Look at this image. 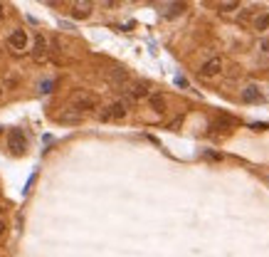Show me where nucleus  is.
I'll use <instances>...</instances> for the list:
<instances>
[{
	"label": "nucleus",
	"instance_id": "obj_5",
	"mask_svg": "<svg viewBox=\"0 0 269 257\" xmlns=\"http://www.w3.org/2000/svg\"><path fill=\"white\" fill-rule=\"evenodd\" d=\"M222 72V60L220 57H210L202 67H200V74L202 77H217Z\"/></svg>",
	"mask_w": 269,
	"mask_h": 257
},
{
	"label": "nucleus",
	"instance_id": "obj_16",
	"mask_svg": "<svg viewBox=\"0 0 269 257\" xmlns=\"http://www.w3.org/2000/svg\"><path fill=\"white\" fill-rule=\"evenodd\" d=\"M3 18H5V8H3V3H0V23H3Z\"/></svg>",
	"mask_w": 269,
	"mask_h": 257
},
{
	"label": "nucleus",
	"instance_id": "obj_4",
	"mask_svg": "<svg viewBox=\"0 0 269 257\" xmlns=\"http://www.w3.org/2000/svg\"><path fill=\"white\" fill-rule=\"evenodd\" d=\"M8 45L13 47V50H28V33L23 30V28H18V30H13L10 33V37H8Z\"/></svg>",
	"mask_w": 269,
	"mask_h": 257
},
{
	"label": "nucleus",
	"instance_id": "obj_11",
	"mask_svg": "<svg viewBox=\"0 0 269 257\" xmlns=\"http://www.w3.org/2000/svg\"><path fill=\"white\" fill-rule=\"evenodd\" d=\"M60 121H65V124H74V121H82V114L77 111V109H67V111H62L60 114Z\"/></svg>",
	"mask_w": 269,
	"mask_h": 257
},
{
	"label": "nucleus",
	"instance_id": "obj_18",
	"mask_svg": "<svg viewBox=\"0 0 269 257\" xmlns=\"http://www.w3.org/2000/svg\"><path fill=\"white\" fill-rule=\"evenodd\" d=\"M0 94H3V89H0Z\"/></svg>",
	"mask_w": 269,
	"mask_h": 257
},
{
	"label": "nucleus",
	"instance_id": "obj_8",
	"mask_svg": "<svg viewBox=\"0 0 269 257\" xmlns=\"http://www.w3.org/2000/svg\"><path fill=\"white\" fill-rule=\"evenodd\" d=\"M92 15V3H74L72 5V18L74 20H84Z\"/></svg>",
	"mask_w": 269,
	"mask_h": 257
},
{
	"label": "nucleus",
	"instance_id": "obj_3",
	"mask_svg": "<svg viewBox=\"0 0 269 257\" xmlns=\"http://www.w3.org/2000/svg\"><path fill=\"white\" fill-rule=\"evenodd\" d=\"M8 148H10L15 156L25 153V148H28V139H25V134H23L20 129H13V131L8 134Z\"/></svg>",
	"mask_w": 269,
	"mask_h": 257
},
{
	"label": "nucleus",
	"instance_id": "obj_9",
	"mask_svg": "<svg viewBox=\"0 0 269 257\" xmlns=\"http://www.w3.org/2000/svg\"><path fill=\"white\" fill-rule=\"evenodd\" d=\"M252 25H254V30H257V33H264V30L269 28V15H267V13H257Z\"/></svg>",
	"mask_w": 269,
	"mask_h": 257
},
{
	"label": "nucleus",
	"instance_id": "obj_12",
	"mask_svg": "<svg viewBox=\"0 0 269 257\" xmlns=\"http://www.w3.org/2000/svg\"><path fill=\"white\" fill-rule=\"evenodd\" d=\"M151 107H153L156 111H163V107H166L163 97H151Z\"/></svg>",
	"mask_w": 269,
	"mask_h": 257
},
{
	"label": "nucleus",
	"instance_id": "obj_15",
	"mask_svg": "<svg viewBox=\"0 0 269 257\" xmlns=\"http://www.w3.org/2000/svg\"><path fill=\"white\" fill-rule=\"evenodd\" d=\"M42 92H52V82H50V79L42 84Z\"/></svg>",
	"mask_w": 269,
	"mask_h": 257
},
{
	"label": "nucleus",
	"instance_id": "obj_17",
	"mask_svg": "<svg viewBox=\"0 0 269 257\" xmlns=\"http://www.w3.org/2000/svg\"><path fill=\"white\" fill-rule=\"evenodd\" d=\"M3 232H5V222L0 220V237H3Z\"/></svg>",
	"mask_w": 269,
	"mask_h": 257
},
{
	"label": "nucleus",
	"instance_id": "obj_1",
	"mask_svg": "<svg viewBox=\"0 0 269 257\" xmlns=\"http://www.w3.org/2000/svg\"><path fill=\"white\" fill-rule=\"evenodd\" d=\"M99 99L94 94H87V92H74L72 94V109H77L79 114L82 111H89V109H97Z\"/></svg>",
	"mask_w": 269,
	"mask_h": 257
},
{
	"label": "nucleus",
	"instance_id": "obj_7",
	"mask_svg": "<svg viewBox=\"0 0 269 257\" xmlns=\"http://www.w3.org/2000/svg\"><path fill=\"white\" fill-rule=\"evenodd\" d=\"M45 57H47V40L42 35H37L35 37V47H33V60L35 62H42Z\"/></svg>",
	"mask_w": 269,
	"mask_h": 257
},
{
	"label": "nucleus",
	"instance_id": "obj_10",
	"mask_svg": "<svg viewBox=\"0 0 269 257\" xmlns=\"http://www.w3.org/2000/svg\"><path fill=\"white\" fill-rule=\"evenodd\" d=\"M242 99L252 104V102H259V99H262V94H259V89H257L254 84H249V87H244V92H242Z\"/></svg>",
	"mask_w": 269,
	"mask_h": 257
},
{
	"label": "nucleus",
	"instance_id": "obj_2",
	"mask_svg": "<svg viewBox=\"0 0 269 257\" xmlns=\"http://www.w3.org/2000/svg\"><path fill=\"white\" fill-rule=\"evenodd\" d=\"M126 111H129V104H126V102H114V104H109L106 109H101V111H99V119H101V121L124 119V116H126Z\"/></svg>",
	"mask_w": 269,
	"mask_h": 257
},
{
	"label": "nucleus",
	"instance_id": "obj_13",
	"mask_svg": "<svg viewBox=\"0 0 269 257\" xmlns=\"http://www.w3.org/2000/svg\"><path fill=\"white\" fill-rule=\"evenodd\" d=\"M237 8H239V3H220L222 13H230V10H237Z\"/></svg>",
	"mask_w": 269,
	"mask_h": 257
},
{
	"label": "nucleus",
	"instance_id": "obj_14",
	"mask_svg": "<svg viewBox=\"0 0 269 257\" xmlns=\"http://www.w3.org/2000/svg\"><path fill=\"white\" fill-rule=\"evenodd\" d=\"M252 13H254V10H247V13H242V18H239V20H242V23H244V20H249V18H252Z\"/></svg>",
	"mask_w": 269,
	"mask_h": 257
},
{
	"label": "nucleus",
	"instance_id": "obj_6",
	"mask_svg": "<svg viewBox=\"0 0 269 257\" xmlns=\"http://www.w3.org/2000/svg\"><path fill=\"white\" fill-rule=\"evenodd\" d=\"M106 82L111 84V87H126V82H129V72L126 70H111L109 72V77H106Z\"/></svg>",
	"mask_w": 269,
	"mask_h": 257
}]
</instances>
